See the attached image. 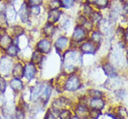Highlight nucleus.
<instances>
[{"label": "nucleus", "mask_w": 128, "mask_h": 119, "mask_svg": "<svg viewBox=\"0 0 128 119\" xmlns=\"http://www.w3.org/2000/svg\"><path fill=\"white\" fill-rule=\"evenodd\" d=\"M80 58L76 52H66V58H64V63H66V69H68V72L75 70V65L76 63L80 60Z\"/></svg>", "instance_id": "1"}, {"label": "nucleus", "mask_w": 128, "mask_h": 119, "mask_svg": "<svg viewBox=\"0 0 128 119\" xmlns=\"http://www.w3.org/2000/svg\"><path fill=\"white\" fill-rule=\"evenodd\" d=\"M80 85H82V83H80V81L78 79V77L77 75L73 74V75L69 76L68 80L66 81L64 89L68 91H76L80 87Z\"/></svg>", "instance_id": "2"}, {"label": "nucleus", "mask_w": 128, "mask_h": 119, "mask_svg": "<svg viewBox=\"0 0 128 119\" xmlns=\"http://www.w3.org/2000/svg\"><path fill=\"white\" fill-rule=\"evenodd\" d=\"M13 63L10 58L3 56L0 60V73L2 75H8V73L12 70Z\"/></svg>", "instance_id": "3"}, {"label": "nucleus", "mask_w": 128, "mask_h": 119, "mask_svg": "<svg viewBox=\"0 0 128 119\" xmlns=\"http://www.w3.org/2000/svg\"><path fill=\"white\" fill-rule=\"evenodd\" d=\"M19 15L22 23H28L30 19V6L27 1H24L19 10Z\"/></svg>", "instance_id": "4"}, {"label": "nucleus", "mask_w": 128, "mask_h": 119, "mask_svg": "<svg viewBox=\"0 0 128 119\" xmlns=\"http://www.w3.org/2000/svg\"><path fill=\"white\" fill-rule=\"evenodd\" d=\"M72 39L76 42H82V40H84L86 39V31L85 29L83 28L80 25L76 26V28L74 30Z\"/></svg>", "instance_id": "5"}, {"label": "nucleus", "mask_w": 128, "mask_h": 119, "mask_svg": "<svg viewBox=\"0 0 128 119\" xmlns=\"http://www.w3.org/2000/svg\"><path fill=\"white\" fill-rule=\"evenodd\" d=\"M50 48H52V44L47 39H43V40H39L36 44V50L41 54H49Z\"/></svg>", "instance_id": "6"}, {"label": "nucleus", "mask_w": 128, "mask_h": 119, "mask_svg": "<svg viewBox=\"0 0 128 119\" xmlns=\"http://www.w3.org/2000/svg\"><path fill=\"white\" fill-rule=\"evenodd\" d=\"M36 66L34 65L32 62L27 63V64L24 66V76L27 80H32L33 78L36 76Z\"/></svg>", "instance_id": "7"}, {"label": "nucleus", "mask_w": 128, "mask_h": 119, "mask_svg": "<svg viewBox=\"0 0 128 119\" xmlns=\"http://www.w3.org/2000/svg\"><path fill=\"white\" fill-rule=\"evenodd\" d=\"M44 84L42 83H36L35 86L32 88L31 90V94H30V99L32 101L38 100V98L40 97V95L42 93L43 88H44Z\"/></svg>", "instance_id": "8"}, {"label": "nucleus", "mask_w": 128, "mask_h": 119, "mask_svg": "<svg viewBox=\"0 0 128 119\" xmlns=\"http://www.w3.org/2000/svg\"><path fill=\"white\" fill-rule=\"evenodd\" d=\"M80 51L83 54H94L96 51V46L92 41H87L80 46Z\"/></svg>", "instance_id": "9"}, {"label": "nucleus", "mask_w": 128, "mask_h": 119, "mask_svg": "<svg viewBox=\"0 0 128 119\" xmlns=\"http://www.w3.org/2000/svg\"><path fill=\"white\" fill-rule=\"evenodd\" d=\"M5 14L7 16L8 22L13 23L14 21H16V11H15V8L13 7L11 4H10V5L7 6Z\"/></svg>", "instance_id": "10"}, {"label": "nucleus", "mask_w": 128, "mask_h": 119, "mask_svg": "<svg viewBox=\"0 0 128 119\" xmlns=\"http://www.w3.org/2000/svg\"><path fill=\"white\" fill-rule=\"evenodd\" d=\"M24 67L22 65L21 63H17L13 66L12 68V74L14 78L21 79L22 77H24Z\"/></svg>", "instance_id": "11"}, {"label": "nucleus", "mask_w": 128, "mask_h": 119, "mask_svg": "<svg viewBox=\"0 0 128 119\" xmlns=\"http://www.w3.org/2000/svg\"><path fill=\"white\" fill-rule=\"evenodd\" d=\"M90 107L92 109H96V110H101L104 108L105 106V102L102 98L100 97H92V99L89 102Z\"/></svg>", "instance_id": "12"}, {"label": "nucleus", "mask_w": 128, "mask_h": 119, "mask_svg": "<svg viewBox=\"0 0 128 119\" xmlns=\"http://www.w3.org/2000/svg\"><path fill=\"white\" fill-rule=\"evenodd\" d=\"M61 12L59 10H50L48 13V23L49 24H52L56 23L59 18H60Z\"/></svg>", "instance_id": "13"}, {"label": "nucleus", "mask_w": 128, "mask_h": 119, "mask_svg": "<svg viewBox=\"0 0 128 119\" xmlns=\"http://www.w3.org/2000/svg\"><path fill=\"white\" fill-rule=\"evenodd\" d=\"M12 43V40H11L10 36L8 35H4L0 38V47L2 49L7 50L8 48L10 47Z\"/></svg>", "instance_id": "14"}, {"label": "nucleus", "mask_w": 128, "mask_h": 119, "mask_svg": "<svg viewBox=\"0 0 128 119\" xmlns=\"http://www.w3.org/2000/svg\"><path fill=\"white\" fill-rule=\"evenodd\" d=\"M10 86L15 92H20V91H22V88H24V83H22V82L20 79L13 78V79L10 81Z\"/></svg>", "instance_id": "15"}, {"label": "nucleus", "mask_w": 128, "mask_h": 119, "mask_svg": "<svg viewBox=\"0 0 128 119\" xmlns=\"http://www.w3.org/2000/svg\"><path fill=\"white\" fill-rule=\"evenodd\" d=\"M68 39L66 37H61L55 42V48L57 49V51H62L64 50V48L68 46Z\"/></svg>", "instance_id": "16"}, {"label": "nucleus", "mask_w": 128, "mask_h": 119, "mask_svg": "<svg viewBox=\"0 0 128 119\" xmlns=\"http://www.w3.org/2000/svg\"><path fill=\"white\" fill-rule=\"evenodd\" d=\"M50 94H52V87L50 86H44L43 88V91L40 97H41V99L44 103H47V101L49 100V98L50 97Z\"/></svg>", "instance_id": "17"}, {"label": "nucleus", "mask_w": 128, "mask_h": 119, "mask_svg": "<svg viewBox=\"0 0 128 119\" xmlns=\"http://www.w3.org/2000/svg\"><path fill=\"white\" fill-rule=\"evenodd\" d=\"M103 69L104 71H105V73L108 76H110V77H116V75H117L116 69H114L110 64H105L103 67Z\"/></svg>", "instance_id": "18"}, {"label": "nucleus", "mask_w": 128, "mask_h": 119, "mask_svg": "<svg viewBox=\"0 0 128 119\" xmlns=\"http://www.w3.org/2000/svg\"><path fill=\"white\" fill-rule=\"evenodd\" d=\"M8 27V22L7 16L4 11H0V29L7 30Z\"/></svg>", "instance_id": "19"}, {"label": "nucleus", "mask_w": 128, "mask_h": 119, "mask_svg": "<svg viewBox=\"0 0 128 119\" xmlns=\"http://www.w3.org/2000/svg\"><path fill=\"white\" fill-rule=\"evenodd\" d=\"M88 114H90V112H88V110H87V108H86L85 106L83 104L78 105V108H77V115L80 116L82 118H85V117H87Z\"/></svg>", "instance_id": "20"}, {"label": "nucleus", "mask_w": 128, "mask_h": 119, "mask_svg": "<svg viewBox=\"0 0 128 119\" xmlns=\"http://www.w3.org/2000/svg\"><path fill=\"white\" fill-rule=\"evenodd\" d=\"M54 29H55V27L54 26V25L48 23V24H47V25H45L42 29L43 34H44L46 37H52L54 33Z\"/></svg>", "instance_id": "21"}, {"label": "nucleus", "mask_w": 128, "mask_h": 119, "mask_svg": "<svg viewBox=\"0 0 128 119\" xmlns=\"http://www.w3.org/2000/svg\"><path fill=\"white\" fill-rule=\"evenodd\" d=\"M68 103V99H66V98H64V97H60V98H57V99L54 100V106L56 109H60V108L64 107V106H66Z\"/></svg>", "instance_id": "22"}, {"label": "nucleus", "mask_w": 128, "mask_h": 119, "mask_svg": "<svg viewBox=\"0 0 128 119\" xmlns=\"http://www.w3.org/2000/svg\"><path fill=\"white\" fill-rule=\"evenodd\" d=\"M31 60H32L31 62H32L33 64H39V63H41V61L43 60L42 54H41V53H39L38 51L34 52V53H33Z\"/></svg>", "instance_id": "23"}, {"label": "nucleus", "mask_w": 128, "mask_h": 119, "mask_svg": "<svg viewBox=\"0 0 128 119\" xmlns=\"http://www.w3.org/2000/svg\"><path fill=\"white\" fill-rule=\"evenodd\" d=\"M7 54L8 55H10V56H16L19 53V49H18V46L17 45H12L11 44L10 47L8 48L7 50Z\"/></svg>", "instance_id": "24"}, {"label": "nucleus", "mask_w": 128, "mask_h": 119, "mask_svg": "<svg viewBox=\"0 0 128 119\" xmlns=\"http://www.w3.org/2000/svg\"><path fill=\"white\" fill-rule=\"evenodd\" d=\"M49 7L50 10H58L59 8L62 7L61 0H50L49 3Z\"/></svg>", "instance_id": "25"}, {"label": "nucleus", "mask_w": 128, "mask_h": 119, "mask_svg": "<svg viewBox=\"0 0 128 119\" xmlns=\"http://www.w3.org/2000/svg\"><path fill=\"white\" fill-rule=\"evenodd\" d=\"M91 39H92V41H94V42L99 43L101 39H102V35H101V33L99 31H94V32H92Z\"/></svg>", "instance_id": "26"}, {"label": "nucleus", "mask_w": 128, "mask_h": 119, "mask_svg": "<svg viewBox=\"0 0 128 119\" xmlns=\"http://www.w3.org/2000/svg\"><path fill=\"white\" fill-rule=\"evenodd\" d=\"M59 117H60V119H70L71 118V112L68 110H63L59 113Z\"/></svg>", "instance_id": "27"}, {"label": "nucleus", "mask_w": 128, "mask_h": 119, "mask_svg": "<svg viewBox=\"0 0 128 119\" xmlns=\"http://www.w3.org/2000/svg\"><path fill=\"white\" fill-rule=\"evenodd\" d=\"M94 4L98 9H105L108 4V0H96Z\"/></svg>", "instance_id": "28"}, {"label": "nucleus", "mask_w": 128, "mask_h": 119, "mask_svg": "<svg viewBox=\"0 0 128 119\" xmlns=\"http://www.w3.org/2000/svg\"><path fill=\"white\" fill-rule=\"evenodd\" d=\"M75 3V0H61L62 7L64 9H69L71 8Z\"/></svg>", "instance_id": "29"}, {"label": "nucleus", "mask_w": 128, "mask_h": 119, "mask_svg": "<svg viewBox=\"0 0 128 119\" xmlns=\"http://www.w3.org/2000/svg\"><path fill=\"white\" fill-rule=\"evenodd\" d=\"M90 17L92 19V23H99L102 20V15L98 12H92Z\"/></svg>", "instance_id": "30"}, {"label": "nucleus", "mask_w": 128, "mask_h": 119, "mask_svg": "<svg viewBox=\"0 0 128 119\" xmlns=\"http://www.w3.org/2000/svg\"><path fill=\"white\" fill-rule=\"evenodd\" d=\"M92 13V8L89 6V4L87 3L84 5V9H83V15L86 16V17H90Z\"/></svg>", "instance_id": "31"}, {"label": "nucleus", "mask_w": 128, "mask_h": 119, "mask_svg": "<svg viewBox=\"0 0 128 119\" xmlns=\"http://www.w3.org/2000/svg\"><path fill=\"white\" fill-rule=\"evenodd\" d=\"M40 13L39 6H30V14L33 16H38Z\"/></svg>", "instance_id": "32"}, {"label": "nucleus", "mask_w": 128, "mask_h": 119, "mask_svg": "<svg viewBox=\"0 0 128 119\" xmlns=\"http://www.w3.org/2000/svg\"><path fill=\"white\" fill-rule=\"evenodd\" d=\"M7 89V82L2 76H0V93H5Z\"/></svg>", "instance_id": "33"}, {"label": "nucleus", "mask_w": 128, "mask_h": 119, "mask_svg": "<svg viewBox=\"0 0 128 119\" xmlns=\"http://www.w3.org/2000/svg\"><path fill=\"white\" fill-rule=\"evenodd\" d=\"M15 118L16 119H24V111L20 108H17L16 109V111H15Z\"/></svg>", "instance_id": "34"}, {"label": "nucleus", "mask_w": 128, "mask_h": 119, "mask_svg": "<svg viewBox=\"0 0 128 119\" xmlns=\"http://www.w3.org/2000/svg\"><path fill=\"white\" fill-rule=\"evenodd\" d=\"M12 29L14 30L13 31V35H15V37H18L20 35H22V33H24V29L20 27V26H13Z\"/></svg>", "instance_id": "35"}, {"label": "nucleus", "mask_w": 128, "mask_h": 119, "mask_svg": "<svg viewBox=\"0 0 128 119\" xmlns=\"http://www.w3.org/2000/svg\"><path fill=\"white\" fill-rule=\"evenodd\" d=\"M89 95L91 96L92 97H101V92H99V91L97 90H90L89 91Z\"/></svg>", "instance_id": "36"}, {"label": "nucleus", "mask_w": 128, "mask_h": 119, "mask_svg": "<svg viewBox=\"0 0 128 119\" xmlns=\"http://www.w3.org/2000/svg\"><path fill=\"white\" fill-rule=\"evenodd\" d=\"M27 3L29 6H40L42 4V0H28Z\"/></svg>", "instance_id": "37"}, {"label": "nucleus", "mask_w": 128, "mask_h": 119, "mask_svg": "<svg viewBox=\"0 0 128 119\" xmlns=\"http://www.w3.org/2000/svg\"><path fill=\"white\" fill-rule=\"evenodd\" d=\"M118 114L120 115V118H124L125 116L127 115V112H126V110H125L124 108H122V107H121V108L119 109V112H118Z\"/></svg>", "instance_id": "38"}, {"label": "nucleus", "mask_w": 128, "mask_h": 119, "mask_svg": "<svg viewBox=\"0 0 128 119\" xmlns=\"http://www.w3.org/2000/svg\"><path fill=\"white\" fill-rule=\"evenodd\" d=\"M90 114H91V116L94 117V119H96L98 116L100 115L99 110H96V109H94V111H92V112H90Z\"/></svg>", "instance_id": "39"}, {"label": "nucleus", "mask_w": 128, "mask_h": 119, "mask_svg": "<svg viewBox=\"0 0 128 119\" xmlns=\"http://www.w3.org/2000/svg\"><path fill=\"white\" fill-rule=\"evenodd\" d=\"M4 104H5V98L3 96L0 95V107H3Z\"/></svg>", "instance_id": "40"}, {"label": "nucleus", "mask_w": 128, "mask_h": 119, "mask_svg": "<svg viewBox=\"0 0 128 119\" xmlns=\"http://www.w3.org/2000/svg\"><path fill=\"white\" fill-rule=\"evenodd\" d=\"M45 119H56V118H55L52 113H48L46 115V117H45Z\"/></svg>", "instance_id": "41"}, {"label": "nucleus", "mask_w": 128, "mask_h": 119, "mask_svg": "<svg viewBox=\"0 0 128 119\" xmlns=\"http://www.w3.org/2000/svg\"><path fill=\"white\" fill-rule=\"evenodd\" d=\"M96 0H87V3L88 4H94Z\"/></svg>", "instance_id": "42"}, {"label": "nucleus", "mask_w": 128, "mask_h": 119, "mask_svg": "<svg viewBox=\"0 0 128 119\" xmlns=\"http://www.w3.org/2000/svg\"><path fill=\"white\" fill-rule=\"evenodd\" d=\"M125 40L128 41V30L126 31V32H125Z\"/></svg>", "instance_id": "43"}, {"label": "nucleus", "mask_w": 128, "mask_h": 119, "mask_svg": "<svg viewBox=\"0 0 128 119\" xmlns=\"http://www.w3.org/2000/svg\"><path fill=\"white\" fill-rule=\"evenodd\" d=\"M70 119H82V118H80L78 116H75V117H72V118H70Z\"/></svg>", "instance_id": "44"}, {"label": "nucleus", "mask_w": 128, "mask_h": 119, "mask_svg": "<svg viewBox=\"0 0 128 119\" xmlns=\"http://www.w3.org/2000/svg\"><path fill=\"white\" fill-rule=\"evenodd\" d=\"M124 2L126 5H128V0H124Z\"/></svg>", "instance_id": "45"}, {"label": "nucleus", "mask_w": 128, "mask_h": 119, "mask_svg": "<svg viewBox=\"0 0 128 119\" xmlns=\"http://www.w3.org/2000/svg\"><path fill=\"white\" fill-rule=\"evenodd\" d=\"M0 119H2V118H1V117H0Z\"/></svg>", "instance_id": "46"}, {"label": "nucleus", "mask_w": 128, "mask_h": 119, "mask_svg": "<svg viewBox=\"0 0 128 119\" xmlns=\"http://www.w3.org/2000/svg\"><path fill=\"white\" fill-rule=\"evenodd\" d=\"M0 2H1V0H0Z\"/></svg>", "instance_id": "47"}, {"label": "nucleus", "mask_w": 128, "mask_h": 119, "mask_svg": "<svg viewBox=\"0 0 128 119\" xmlns=\"http://www.w3.org/2000/svg\"><path fill=\"white\" fill-rule=\"evenodd\" d=\"M0 38H1V37H0Z\"/></svg>", "instance_id": "48"}, {"label": "nucleus", "mask_w": 128, "mask_h": 119, "mask_svg": "<svg viewBox=\"0 0 128 119\" xmlns=\"http://www.w3.org/2000/svg\"><path fill=\"white\" fill-rule=\"evenodd\" d=\"M92 119H94V118H92Z\"/></svg>", "instance_id": "49"}]
</instances>
